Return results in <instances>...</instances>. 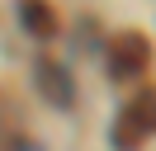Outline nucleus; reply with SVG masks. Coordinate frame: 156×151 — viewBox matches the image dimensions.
<instances>
[{"label": "nucleus", "mask_w": 156, "mask_h": 151, "mask_svg": "<svg viewBox=\"0 0 156 151\" xmlns=\"http://www.w3.org/2000/svg\"><path fill=\"white\" fill-rule=\"evenodd\" d=\"M142 137H156V90H137V94H133V104L123 109L118 132H114L118 146H137Z\"/></svg>", "instance_id": "obj_1"}, {"label": "nucleus", "mask_w": 156, "mask_h": 151, "mask_svg": "<svg viewBox=\"0 0 156 151\" xmlns=\"http://www.w3.org/2000/svg\"><path fill=\"white\" fill-rule=\"evenodd\" d=\"M147 61H151V47H147L142 33H123L114 43V52H109V76H118V80H128V76L147 71Z\"/></svg>", "instance_id": "obj_2"}, {"label": "nucleus", "mask_w": 156, "mask_h": 151, "mask_svg": "<svg viewBox=\"0 0 156 151\" xmlns=\"http://www.w3.org/2000/svg\"><path fill=\"white\" fill-rule=\"evenodd\" d=\"M19 24L29 28L38 43H48V38L57 33V14H52L43 0H19Z\"/></svg>", "instance_id": "obj_3"}, {"label": "nucleus", "mask_w": 156, "mask_h": 151, "mask_svg": "<svg viewBox=\"0 0 156 151\" xmlns=\"http://www.w3.org/2000/svg\"><path fill=\"white\" fill-rule=\"evenodd\" d=\"M38 76H43V90H48V99H57V104H71V80H66V71H62V66L43 61V66H38Z\"/></svg>", "instance_id": "obj_4"}]
</instances>
